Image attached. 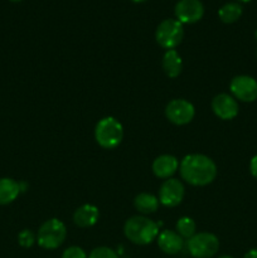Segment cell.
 Segmentation results:
<instances>
[{
  "label": "cell",
  "mask_w": 257,
  "mask_h": 258,
  "mask_svg": "<svg viewBox=\"0 0 257 258\" xmlns=\"http://www.w3.org/2000/svg\"><path fill=\"white\" fill-rule=\"evenodd\" d=\"M181 68H183V62L178 52L175 49L166 50L163 58V70L165 75L170 78L178 77L181 72Z\"/></svg>",
  "instance_id": "cell-15"
},
{
  "label": "cell",
  "mask_w": 257,
  "mask_h": 258,
  "mask_svg": "<svg viewBox=\"0 0 257 258\" xmlns=\"http://www.w3.org/2000/svg\"><path fill=\"white\" fill-rule=\"evenodd\" d=\"M88 258H117V254L108 247H97L91 252Z\"/></svg>",
  "instance_id": "cell-20"
},
{
  "label": "cell",
  "mask_w": 257,
  "mask_h": 258,
  "mask_svg": "<svg viewBox=\"0 0 257 258\" xmlns=\"http://www.w3.org/2000/svg\"><path fill=\"white\" fill-rule=\"evenodd\" d=\"M232 95L242 102H254L257 100V81L251 76H237L229 85Z\"/></svg>",
  "instance_id": "cell-7"
},
{
  "label": "cell",
  "mask_w": 257,
  "mask_h": 258,
  "mask_svg": "<svg viewBox=\"0 0 257 258\" xmlns=\"http://www.w3.org/2000/svg\"><path fill=\"white\" fill-rule=\"evenodd\" d=\"M123 232L128 241L144 246V244L151 243L154 239L158 238L159 224L146 217L135 216L126 221Z\"/></svg>",
  "instance_id": "cell-2"
},
{
  "label": "cell",
  "mask_w": 257,
  "mask_h": 258,
  "mask_svg": "<svg viewBox=\"0 0 257 258\" xmlns=\"http://www.w3.org/2000/svg\"><path fill=\"white\" fill-rule=\"evenodd\" d=\"M135 208L144 214L154 213L158 211L159 199L155 196L149 193H140L134 201Z\"/></svg>",
  "instance_id": "cell-17"
},
{
  "label": "cell",
  "mask_w": 257,
  "mask_h": 258,
  "mask_svg": "<svg viewBox=\"0 0 257 258\" xmlns=\"http://www.w3.org/2000/svg\"><path fill=\"white\" fill-rule=\"evenodd\" d=\"M184 198V186L178 179H168L164 181L159 190V202L165 207L179 206Z\"/></svg>",
  "instance_id": "cell-10"
},
{
  "label": "cell",
  "mask_w": 257,
  "mask_h": 258,
  "mask_svg": "<svg viewBox=\"0 0 257 258\" xmlns=\"http://www.w3.org/2000/svg\"><path fill=\"white\" fill-rule=\"evenodd\" d=\"M194 106L189 101L178 98L168 103L165 108V115L170 122L175 125H186L194 117Z\"/></svg>",
  "instance_id": "cell-8"
},
{
  "label": "cell",
  "mask_w": 257,
  "mask_h": 258,
  "mask_svg": "<svg viewBox=\"0 0 257 258\" xmlns=\"http://www.w3.org/2000/svg\"><path fill=\"white\" fill-rule=\"evenodd\" d=\"M186 246L194 258H211L218 252L219 241L214 234L201 232L189 238Z\"/></svg>",
  "instance_id": "cell-6"
},
{
  "label": "cell",
  "mask_w": 257,
  "mask_h": 258,
  "mask_svg": "<svg viewBox=\"0 0 257 258\" xmlns=\"http://www.w3.org/2000/svg\"><path fill=\"white\" fill-rule=\"evenodd\" d=\"M249 171H251L252 176L257 179V155H254L249 161Z\"/></svg>",
  "instance_id": "cell-23"
},
{
  "label": "cell",
  "mask_w": 257,
  "mask_h": 258,
  "mask_svg": "<svg viewBox=\"0 0 257 258\" xmlns=\"http://www.w3.org/2000/svg\"><path fill=\"white\" fill-rule=\"evenodd\" d=\"M238 2H242V3H247V2H251V0H238Z\"/></svg>",
  "instance_id": "cell-27"
},
{
  "label": "cell",
  "mask_w": 257,
  "mask_h": 258,
  "mask_svg": "<svg viewBox=\"0 0 257 258\" xmlns=\"http://www.w3.org/2000/svg\"><path fill=\"white\" fill-rule=\"evenodd\" d=\"M62 258H88L86 252L83 251L81 247L77 246H72L68 247L65 252H63Z\"/></svg>",
  "instance_id": "cell-22"
},
{
  "label": "cell",
  "mask_w": 257,
  "mask_h": 258,
  "mask_svg": "<svg viewBox=\"0 0 257 258\" xmlns=\"http://www.w3.org/2000/svg\"><path fill=\"white\" fill-rule=\"evenodd\" d=\"M212 110L222 120H233L238 115V102L228 93H219L212 101Z\"/></svg>",
  "instance_id": "cell-11"
},
{
  "label": "cell",
  "mask_w": 257,
  "mask_h": 258,
  "mask_svg": "<svg viewBox=\"0 0 257 258\" xmlns=\"http://www.w3.org/2000/svg\"><path fill=\"white\" fill-rule=\"evenodd\" d=\"M179 171L181 178L194 186L208 185L217 176L216 164L203 154L186 155L179 165Z\"/></svg>",
  "instance_id": "cell-1"
},
{
  "label": "cell",
  "mask_w": 257,
  "mask_h": 258,
  "mask_svg": "<svg viewBox=\"0 0 257 258\" xmlns=\"http://www.w3.org/2000/svg\"><path fill=\"white\" fill-rule=\"evenodd\" d=\"M20 193L19 183L10 178L0 179V206H7L17 199Z\"/></svg>",
  "instance_id": "cell-16"
},
{
  "label": "cell",
  "mask_w": 257,
  "mask_h": 258,
  "mask_svg": "<svg viewBox=\"0 0 257 258\" xmlns=\"http://www.w3.org/2000/svg\"><path fill=\"white\" fill-rule=\"evenodd\" d=\"M184 28L178 19H165L158 25L155 32L156 42L165 49H174L183 40Z\"/></svg>",
  "instance_id": "cell-5"
},
{
  "label": "cell",
  "mask_w": 257,
  "mask_h": 258,
  "mask_svg": "<svg viewBox=\"0 0 257 258\" xmlns=\"http://www.w3.org/2000/svg\"><path fill=\"white\" fill-rule=\"evenodd\" d=\"M133 2H135V3H143V2H146V0H133Z\"/></svg>",
  "instance_id": "cell-25"
},
{
  "label": "cell",
  "mask_w": 257,
  "mask_h": 258,
  "mask_svg": "<svg viewBox=\"0 0 257 258\" xmlns=\"http://www.w3.org/2000/svg\"><path fill=\"white\" fill-rule=\"evenodd\" d=\"M219 258H233L232 256H222V257H219Z\"/></svg>",
  "instance_id": "cell-26"
},
{
  "label": "cell",
  "mask_w": 257,
  "mask_h": 258,
  "mask_svg": "<svg viewBox=\"0 0 257 258\" xmlns=\"http://www.w3.org/2000/svg\"><path fill=\"white\" fill-rule=\"evenodd\" d=\"M178 168L179 163L173 155H160L153 163L154 174L161 179H169L173 174H175Z\"/></svg>",
  "instance_id": "cell-13"
},
{
  "label": "cell",
  "mask_w": 257,
  "mask_h": 258,
  "mask_svg": "<svg viewBox=\"0 0 257 258\" xmlns=\"http://www.w3.org/2000/svg\"><path fill=\"white\" fill-rule=\"evenodd\" d=\"M95 138L103 149H113L120 145L123 138L122 125L113 117H105L96 125Z\"/></svg>",
  "instance_id": "cell-3"
},
{
  "label": "cell",
  "mask_w": 257,
  "mask_h": 258,
  "mask_svg": "<svg viewBox=\"0 0 257 258\" xmlns=\"http://www.w3.org/2000/svg\"><path fill=\"white\" fill-rule=\"evenodd\" d=\"M242 12H243V9H242V5L239 3H227L218 10V15L219 19L223 23L232 24L241 18Z\"/></svg>",
  "instance_id": "cell-18"
},
{
  "label": "cell",
  "mask_w": 257,
  "mask_h": 258,
  "mask_svg": "<svg viewBox=\"0 0 257 258\" xmlns=\"http://www.w3.org/2000/svg\"><path fill=\"white\" fill-rule=\"evenodd\" d=\"M10 2H14V3H18V2H22V0H10Z\"/></svg>",
  "instance_id": "cell-28"
},
{
  "label": "cell",
  "mask_w": 257,
  "mask_h": 258,
  "mask_svg": "<svg viewBox=\"0 0 257 258\" xmlns=\"http://www.w3.org/2000/svg\"><path fill=\"white\" fill-rule=\"evenodd\" d=\"M98 218H100V212H98L97 207L92 206V204H85V206L80 207L73 216L75 224L81 228L92 227L98 221Z\"/></svg>",
  "instance_id": "cell-14"
},
{
  "label": "cell",
  "mask_w": 257,
  "mask_h": 258,
  "mask_svg": "<svg viewBox=\"0 0 257 258\" xmlns=\"http://www.w3.org/2000/svg\"><path fill=\"white\" fill-rule=\"evenodd\" d=\"M176 233L181 238H191L196 234V222L189 217H181L176 222Z\"/></svg>",
  "instance_id": "cell-19"
},
{
  "label": "cell",
  "mask_w": 257,
  "mask_h": 258,
  "mask_svg": "<svg viewBox=\"0 0 257 258\" xmlns=\"http://www.w3.org/2000/svg\"><path fill=\"white\" fill-rule=\"evenodd\" d=\"M175 17L183 24H193L202 19L204 14L203 3L201 0H179L175 5Z\"/></svg>",
  "instance_id": "cell-9"
},
{
  "label": "cell",
  "mask_w": 257,
  "mask_h": 258,
  "mask_svg": "<svg viewBox=\"0 0 257 258\" xmlns=\"http://www.w3.org/2000/svg\"><path fill=\"white\" fill-rule=\"evenodd\" d=\"M34 241H35L34 234H33L29 229H24V231H22L19 234H18V242H19L20 246L24 247V248H29V247H32L33 243H34Z\"/></svg>",
  "instance_id": "cell-21"
},
{
  "label": "cell",
  "mask_w": 257,
  "mask_h": 258,
  "mask_svg": "<svg viewBox=\"0 0 257 258\" xmlns=\"http://www.w3.org/2000/svg\"><path fill=\"white\" fill-rule=\"evenodd\" d=\"M184 238H181L176 232L163 231L158 236V246L164 253L176 254L183 249Z\"/></svg>",
  "instance_id": "cell-12"
},
{
  "label": "cell",
  "mask_w": 257,
  "mask_h": 258,
  "mask_svg": "<svg viewBox=\"0 0 257 258\" xmlns=\"http://www.w3.org/2000/svg\"><path fill=\"white\" fill-rule=\"evenodd\" d=\"M67 237L66 226L59 219L44 222L38 231V244L45 249H55L65 242Z\"/></svg>",
  "instance_id": "cell-4"
},
{
  "label": "cell",
  "mask_w": 257,
  "mask_h": 258,
  "mask_svg": "<svg viewBox=\"0 0 257 258\" xmlns=\"http://www.w3.org/2000/svg\"><path fill=\"white\" fill-rule=\"evenodd\" d=\"M243 258H257V248H252L244 254Z\"/></svg>",
  "instance_id": "cell-24"
}]
</instances>
